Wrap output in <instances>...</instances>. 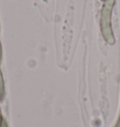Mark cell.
<instances>
[{
  "label": "cell",
  "instance_id": "obj_1",
  "mask_svg": "<svg viewBox=\"0 0 120 127\" xmlns=\"http://www.w3.org/2000/svg\"><path fill=\"white\" fill-rule=\"evenodd\" d=\"M115 6V0H106L100 13V31L104 40L110 45L115 44V36L112 27V13Z\"/></svg>",
  "mask_w": 120,
  "mask_h": 127
},
{
  "label": "cell",
  "instance_id": "obj_7",
  "mask_svg": "<svg viewBox=\"0 0 120 127\" xmlns=\"http://www.w3.org/2000/svg\"><path fill=\"white\" fill-rule=\"evenodd\" d=\"M101 1H104V2H105V1H106V0H101Z\"/></svg>",
  "mask_w": 120,
  "mask_h": 127
},
{
  "label": "cell",
  "instance_id": "obj_6",
  "mask_svg": "<svg viewBox=\"0 0 120 127\" xmlns=\"http://www.w3.org/2000/svg\"><path fill=\"white\" fill-rule=\"evenodd\" d=\"M0 57H1V47H0Z\"/></svg>",
  "mask_w": 120,
  "mask_h": 127
},
{
  "label": "cell",
  "instance_id": "obj_5",
  "mask_svg": "<svg viewBox=\"0 0 120 127\" xmlns=\"http://www.w3.org/2000/svg\"><path fill=\"white\" fill-rule=\"evenodd\" d=\"M2 117H1V112H0V126H1V123H2Z\"/></svg>",
  "mask_w": 120,
  "mask_h": 127
},
{
  "label": "cell",
  "instance_id": "obj_4",
  "mask_svg": "<svg viewBox=\"0 0 120 127\" xmlns=\"http://www.w3.org/2000/svg\"><path fill=\"white\" fill-rule=\"evenodd\" d=\"M115 127H120V115H119V118H118V121H117V123H116Z\"/></svg>",
  "mask_w": 120,
  "mask_h": 127
},
{
  "label": "cell",
  "instance_id": "obj_3",
  "mask_svg": "<svg viewBox=\"0 0 120 127\" xmlns=\"http://www.w3.org/2000/svg\"><path fill=\"white\" fill-rule=\"evenodd\" d=\"M0 127H8V125H7V123H6V122H4V121H2V123H1V126Z\"/></svg>",
  "mask_w": 120,
  "mask_h": 127
},
{
  "label": "cell",
  "instance_id": "obj_2",
  "mask_svg": "<svg viewBox=\"0 0 120 127\" xmlns=\"http://www.w3.org/2000/svg\"><path fill=\"white\" fill-rule=\"evenodd\" d=\"M3 96H4V82L2 79V74L0 72V100L3 99Z\"/></svg>",
  "mask_w": 120,
  "mask_h": 127
}]
</instances>
